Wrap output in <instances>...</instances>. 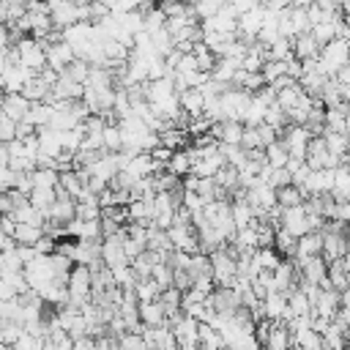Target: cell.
I'll list each match as a JSON object with an SVG mask.
<instances>
[{
  "mask_svg": "<svg viewBox=\"0 0 350 350\" xmlns=\"http://www.w3.org/2000/svg\"><path fill=\"white\" fill-rule=\"evenodd\" d=\"M317 63H320V71L325 77H336L345 66H350V46H347V41L345 38H334L331 44H325L320 49Z\"/></svg>",
  "mask_w": 350,
  "mask_h": 350,
  "instance_id": "obj_1",
  "label": "cell"
},
{
  "mask_svg": "<svg viewBox=\"0 0 350 350\" xmlns=\"http://www.w3.org/2000/svg\"><path fill=\"white\" fill-rule=\"evenodd\" d=\"M211 257V271H213V282L219 287H232L238 279V254L232 249H216Z\"/></svg>",
  "mask_w": 350,
  "mask_h": 350,
  "instance_id": "obj_2",
  "label": "cell"
},
{
  "mask_svg": "<svg viewBox=\"0 0 350 350\" xmlns=\"http://www.w3.org/2000/svg\"><path fill=\"white\" fill-rule=\"evenodd\" d=\"M16 55H19V63L33 68L36 74H41L46 68V44L38 41V38H19L16 41Z\"/></svg>",
  "mask_w": 350,
  "mask_h": 350,
  "instance_id": "obj_3",
  "label": "cell"
},
{
  "mask_svg": "<svg viewBox=\"0 0 350 350\" xmlns=\"http://www.w3.org/2000/svg\"><path fill=\"white\" fill-rule=\"evenodd\" d=\"M339 309H342V293L334 290V287H320L317 298L312 301V317H320V320L334 323V317H336Z\"/></svg>",
  "mask_w": 350,
  "mask_h": 350,
  "instance_id": "obj_4",
  "label": "cell"
},
{
  "mask_svg": "<svg viewBox=\"0 0 350 350\" xmlns=\"http://www.w3.org/2000/svg\"><path fill=\"white\" fill-rule=\"evenodd\" d=\"M282 230L293 232L295 238H304V235L314 232L312 216H309V211H306V202H304V205H295V208H284V213H282Z\"/></svg>",
  "mask_w": 350,
  "mask_h": 350,
  "instance_id": "obj_5",
  "label": "cell"
},
{
  "mask_svg": "<svg viewBox=\"0 0 350 350\" xmlns=\"http://www.w3.org/2000/svg\"><path fill=\"white\" fill-rule=\"evenodd\" d=\"M284 148L290 150V159H304L306 161V150H309V142H312V131L306 126H298V123H290L284 129V137H282Z\"/></svg>",
  "mask_w": 350,
  "mask_h": 350,
  "instance_id": "obj_6",
  "label": "cell"
},
{
  "mask_svg": "<svg viewBox=\"0 0 350 350\" xmlns=\"http://www.w3.org/2000/svg\"><path fill=\"white\" fill-rule=\"evenodd\" d=\"M246 200L252 202V208L257 211V216H260V219H262L271 208H276V205H279L276 189H273V186H268V183H262V180H257L252 189H246Z\"/></svg>",
  "mask_w": 350,
  "mask_h": 350,
  "instance_id": "obj_7",
  "label": "cell"
},
{
  "mask_svg": "<svg viewBox=\"0 0 350 350\" xmlns=\"http://www.w3.org/2000/svg\"><path fill=\"white\" fill-rule=\"evenodd\" d=\"M170 241L175 252H186V254H197L200 252V235L194 224H172L170 230Z\"/></svg>",
  "mask_w": 350,
  "mask_h": 350,
  "instance_id": "obj_8",
  "label": "cell"
},
{
  "mask_svg": "<svg viewBox=\"0 0 350 350\" xmlns=\"http://www.w3.org/2000/svg\"><path fill=\"white\" fill-rule=\"evenodd\" d=\"M262 314L265 320L271 323H290L293 320V312H290V301H287V293H268L265 301H262Z\"/></svg>",
  "mask_w": 350,
  "mask_h": 350,
  "instance_id": "obj_9",
  "label": "cell"
},
{
  "mask_svg": "<svg viewBox=\"0 0 350 350\" xmlns=\"http://www.w3.org/2000/svg\"><path fill=\"white\" fill-rule=\"evenodd\" d=\"M74 60H77V55H74L71 44H66L63 38L46 44V68H52L55 74H66V68H68Z\"/></svg>",
  "mask_w": 350,
  "mask_h": 350,
  "instance_id": "obj_10",
  "label": "cell"
},
{
  "mask_svg": "<svg viewBox=\"0 0 350 350\" xmlns=\"http://www.w3.org/2000/svg\"><path fill=\"white\" fill-rule=\"evenodd\" d=\"M36 77H38V74H36L33 68L22 66V63H16V66H3V88H5V93H22Z\"/></svg>",
  "mask_w": 350,
  "mask_h": 350,
  "instance_id": "obj_11",
  "label": "cell"
},
{
  "mask_svg": "<svg viewBox=\"0 0 350 350\" xmlns=\"http://www.w3.org/2000/svg\"><path fill=\"white\" fill-rule=\"evenodd\" d=\"M30 109H33V101L25 93H5L3 96V115H8L11 120H16V123L27 120Z\"/></svg>",
  "mask_w": 350,
  "mask_h": 350,
  "instance_id": "obj_12",
  "label": "cell"
},
{
  "mask_svg": "<svg viewBox=\"0 0 350 350\" xmlns=\"http://www.w3.org/2000/svg\"><path fill=\"white\" fill-rule=\"evenodd\" d=\"M243 131H246V126L241 120H221V123L213 126L211 137H216L219 145H241L243 142Z\"/></svg>",
  "mask_w": 350,
  "mask_h": 350,
  "instance_id": "obj_13",
  "label": "cell"
},
{
  "mask_svg": "<svg viewBox=\"0 0 350 350\" xmlns=\"http://www.w3.org/2000/svg\"><path fill=\"white\" fill-rule=\"evenodd\" d=\"M290 347H293V331H290V325L287 323H273V328H271L262 350H290Z\"/></svg>",
  "mask_w": 350,
  "mask_h": 350,
  "instance_id": "obj_14",
  "label": "cell"
},
{
  "mask_svg": "<svg viewBox=\"0 0 350 350\" xmlns=\"http://www.w3.org/2000/svg\"><path fill=\"white\" fill-rule=\"evenodd\" d=\"M320 44H317V38L312 36V33H304V36H298V38H293V52H295V60H314V57H320Z\"/></svg>",
  "mask_w": 350,
  "mask_h": 350,
  "instance_id": "obj_15",
  "label": "cell"
},
{
  "mask_svg": "<svg viewBox=\"0 0 350 350\" xmlns=\"http://www.w3.org/2000/svg\"><path fill=\"white\" fill-rule=\"evenodd\" d=\"M323 243H325V235H323V232H309V235L298 238V252H295V260H306V257H323Z\"/></svg>",
  "mask_w": 350,
  "mask_h": 350,
  "instance_id": "obj_16",
  "label": "cell"
},
{
  "mask_svg": "<svg viewBox=\"0 0 350 350\" xmlns=\"http://www.w3.org/2000/svg\"><path fill=\"white\" fill-rule=\"evenodd\" d=\"M180 107L189 118H202L205 112V96L200 93V88H189V90H180Z\"/></svg>",
  "mask_w": 350,
  "mask_h": 350,
  "instance_id": "obj_17",
  "label": "cell"
},
{
  "mask_svg": "<svg viewBox=\"0 0 350 350\" xmlns=\"http://www.w3.org/2000/svg\"><path fill=\"white\" fill-rule=\"evenodd\" d=\"M323 139H325L328 150H331L336 159H342L345 164H350V161H347V153H350V139H347V134H339V131H323Z\"/></svg>",
  "mask_w": 350,
  "mask_h": 350,
  "instance_id": "obj_18",
  "label": "cell"
},
{
  "mask_svg": "<svg viewBox=\"0 0 350 350\" xmlns=\"http://www.w3.org/2000/svg\"><path fill=\"white\" fill-rule=\"evenodd\" d=\"M271 104H265L257 93H252V101L246 107V115H243V126H262L265 123V112H268Z\"/></svg>",
  "mask_w": 350,
  "mask_h": 350,
  "instance_id": "obj_19",
  "label": "cell"
},
{
  "mask_svg": "<svg viewBox=\"0 0 350 350\" xmlns=\"http://www.w3.org/2000/svg\"><path fill=\"white\" fill-rule=\"evenodd\" d=\"M134 293H137V301H139V304L159 301V298H161V284H159L153 276H148V279H139V282L134 284Z\"/></svg>",
  "mask_w": 350,
  "mask_h": 350,
  "instance_id": "obj_20",
  "label": "cell"
},
{
  "mask_svg": "<svg viewBox=\"0 0 350 350\" xmlns=\"http://www.w3.org/2000/svg\"><path fill=\"white\" fill-rule=\"evenodd\" d=\"M287 301H290L293 317H312V298H309L301 287H295V290L287 295Z\"/></svg>",
  "mask_w": 350,
  "mask_h": 350,
  "instance_id": "obj_21",
  "label": "cell"
},
{
  "mask_svg": "<svg viewBox=\"0 0 350 350\" xmlns=\"http://www.w3.org/2000/svg\"><path fill=\"white\" fill-rule=\"evenodd\" d=\"M200 347L202 350H224L227 345H224L221 334L211 323H200Z\"/></svg>",
  "mask_w": 350,
  "mask_h": 350,
  "instance_id": "obj_22",
  "label": "cell"
},
{
  "mask_svg": "<svg viewBox=\"0 0 350 350\" xmlns=\"http://www.w3.org/2000/svg\"><path fill=\"white\" fill-rule=\"evenodd\" d=\"M265 159H268V167H273V170H284L287 161H290V150L284 148L282 139H276L273 145L265 148Z\"/></svg>",
  "mask_w": 350,
  "mask_h": 350,
  "instance_id": "obj_23",
  "label": "cell"
},
{
  "mask_svg": "<svg viewBox=\"0 0 350 350\" xmlns=\"http://www.w3.org/2000/svg\"><path fill=\"white\" fill-rule=\"evenodd\" d=\"M46 235V227H36V224H16V243H25V246H36L41 238Z\"/></svg>",
  "mask_w": 350,
  "mask_h": 350,
  "instance_id": "obj_24",
  "label": "cell"
},
{
  "mask_svg": "<svg viewBox=\"0 0 350 350\" xmlns=\"http://www.w3.org/2000/svg\"><path fill=\"white\" fill-rule=\"evenodd\" d=\"M191 170H194V161H191V156H189V150H175L172 153V159H170V164H167V172H172V175H191Z\"/></svg>",
  "mask_w": 350,
  "mask_h": 350,
  "instance_id": "obj_25",
  "label": "cell"
},
{
  "mask_svg": "<svg viewBox=\"0 0 350 350\" xmlns=\"http://www.w3.org/2000/svg\"><path fill=\"white\" fill-rule=\"evenodd\" d=\"M273 249L279 252V254H284V257H295V252H298V238L293 235V232H287V230H276V238H273Z\"/></svg>",
  "mask_w": 350,
  "mask_h": 350,
  "instance_id": "obj_26",
  "label": "cell"
},
{
  "mask_svg": "<svg viewBox=\"0 0 350 350\" xmlns=\"http://www.w3.org/2000/svg\"><path fill=\"white\" fill-rule=\"evenodd\" d=\"M295 57V52H293V38H284V36H279L271 46H268V60H293Z\"/></svg>",
  "mask_w": 350,
  "mask_h": 350,
  "instance_id": "obj_27",
  "label": "cell"
},
{
  "mask_svg": "<svg viewBox=\"0 0 350 350\" xmlns=\"http://www.w3.org/2000/svg\"><path fill=\"white\" fill-rule=\"evenodd\" d=\"M339 22H342V19H336V22H320V25L312 27V36L317 38L320 46H325V44H331L334 38H339Z\"/></svg>",
  "mask_w": 350,
  "mask_h": 350,
  "instance_id": "obj_28",
  "label": "cell"
},
{
  "mask_svg": "<svg viewBox=\"0 0 350 350\" xmlns=\"http://www.w3.org/2000/svg\"><path fill=\"white\" fill-rule=\"evenodd\" d=\"M276 197H279V205H282V208H295V205H304V202H306V194H304L295 183H290V186L279 189V191H276Z\"/></svg>",
  "mask_w": 350,
  "mask_h": 350,
  "instance_id": "obj_29",
  "label": "cell"
},
{
  "mask_svg": "<svg viewBox=\"0 0 350 350\" xmlns=\"http://www.w3.org/2000/svg\"><path fill=\"white\" fill-rule=\"evenodd\" d=\"M183 131H186V129H178V126L172 129V126H170L167 131H161V134H159V139H161V145H164V148L175 150V148H180V145L186 142V134H183Z\"/></svg>",
  "mask_w": 350,
  "mask_h": 350,
  "instance_id": "obj_30",
  "label": "cell"
},
{
  "mask_svg": "<svg viewBox=\"0 0 350 350\" xmlns=\"http://www.w3.org/2000/svg\"><path fill=\"white\" fill-rule=\"evenodd\" d=\"M246 150H265L262 145V137H260V126H246L243 131V142H241Z\"/></svg>",
  "mask_w": 350,
  "mask_h": 350,
  "instance_id": "obj_31",
  "label": "cell"
},
{
  "mask_svg": "<svg viewBox=\"0 0 350 350\" xmlns=\"http://www.w3.org/2000/svg\"><path fill=\"white\" fill-rule=\"evenodd\" d=\"M16 129H19L16 120H11L8 115H0V139L3 142H14L16 139Z\"/></svg>",
  "mask_w": 350,
  "mask_h": 350,
  "instance_id": "obj_32",
  "label": "cell"
},
{
  "mask_svg": "<svg viewBox=\"0 0 350 350\" xmlns=\"http://www.w3.org/2000/svg\"><path fill=\"white\" fill-rule=\"evenodd\" d=\"M336 82H339L342 88H350V66H345V68L336 74Z\"/></svg>",
  "mask_w": 350,
  "mask_h": 350,
  "instance_id": "obj_33",
  "label": "cell"
},
{
  "mask_svg": "<svg viewBox=\"0 0 350 350\" xmlns=\"http://www.w3.org/2000/svg\"><path fill=\"white\" fill-rule=\"evenodd\" d=\"M342 306H350V284L342 290Z\"/></svg>",
  "mask_w": 350,
  "mask_h": 350,
  "instance_id": "obj_34",
  "label": "cell"
},
{
  "mask_svg": "<svg viewBox=\"0 0 350 350\" xmlns=\"http://www.w3.org/2000/svg\"><path fill=\"white\" fill-rule=\"evenodd\" d=\"M312 3H320V0H312Z\"/></svg>",
  "mask_w": 350,
  "mask_h": 350,
  "instance_id": "obj_35",
  "label": "cell"
}]
</instances>
